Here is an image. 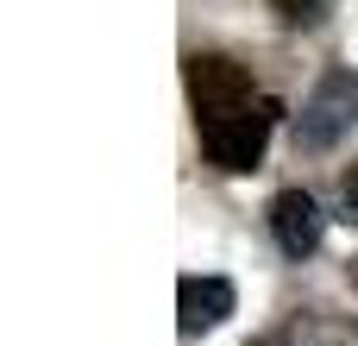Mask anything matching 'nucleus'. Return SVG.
<instances>
[{"label": "nucleus", "mask_w": 358, "mask_h": 346, "mask_svg": "<svg viewBox=\"0 0 358 346\" xmlns=\"http://www.w3.org/2000/svg\"><path fill=\"white\" fill-rule=\"evenodd\" d=\"M271 126H277V101H245V107H227V113H208L201 120V158L214 164V170H233V177H245V170H258V158H264V145H271Z\"/></svg>", "instance_id": "1"}, {"label": "nucleus", "mask_w": 358, "mask_h": 346, "mask_svg": "<svg viewBox=\"0 0 358 346\" xmlns=\"http://www.w3.org/2000/svg\"><path fill=\"white\" fill-rule=\"evenodd\" d=\"M352 126H358V69L334 63L296 113V151H334Z\"/></svg>", "instance_id": "2"}, {"label": "nucleus", "mask_w": 358, "mask_h": 346, "mask_svg": "<svg viewBox=\"0 0 358 346\" xmlns=\"http://www.w3.org/2000/svg\"><path fill=\"white\" fill-rule=\"evenodd\" d=\"M182 82H189L195 120H208V113H227V107H245V101H258V88H252L245 63H233V57H220V50H189V57H182Z\"/></svg>", "instance_id": "3"}, {"label": "nucleus", "mask_w": 358, "mask_h": 346, "mask_svg": "<svg viewBox=\"0 0 358 346\" xmlns=\"http://www.w3.org/2000/svg\"><path fill=\"white\" fill-rule=\"evenodd\" d=\"M321 233H327V214L308 189H277L271 195V240L289 252V258H308L321 252Z\"/></svg>", "instance_id": "4"}, {"label": "nucleus", "mask_w": 358, "mask_h": 346, "mask_svg": "<svg viewBox=\"0 0 358 346\" xmlns=\"http://www.w3.org/2000/svg\"><path fill=\"white\" fill-rule=\"evenodd\" d=\"M239 309V290L227 277H182L176 284V328L182 334H214Z\"/></svg>", "instance_id": "5"}, {"label": "nucleus", "mask_w": 358, "mask_h": 346, "mask_svg": "<svg viewBox=\"0 0 358 346\" xmlns=\"http://www.w3.org/2000/svg\"><path fill=\"white\" fill-rule=\"evenodd\" d=\"M271 6H277V19H283V25H321L334 0H271Z\"/></svg>", "instance_id": "6"}, {"label": "nucleus", "mask_w": 358, "mask_h": 346, "mask_svg": "<svg viewBox=\"0 0 358 346\" xmlns=\"http://www.w3.org/2000/svg\"><path fill=\"white\" fill-rule=\"evenodd\" d=\"M340 221H346V227H358V164L340 177Z\"/></svg>", "instance_id": "7"}, {"label": "nucleus", "mask_w": 358, "mask_h": 346, "mask_svg": "<svg viewBox=\"0 0 358 346\" xmlns=\"http://www.w3.org/2000/svg\"><path fill=\"white\" fill-rule=\"evenodd\" d=\"M352 284H358V258H352Z\"/></svg>", "instance_id": "8"}, {"label": "nucleus", "mask_w": 358, "mask_h": 346, "mask_svg": "<svg viewBox=\"0 0 358 346\" xmlns=\"http://www.w3.org/2000/svg\"><path fill=\"white\" fill-rule=\"evenodd\" d=\"M258 346H271V340H258Z\"/></svg>", "instance_id": "9"}]
</instances>
